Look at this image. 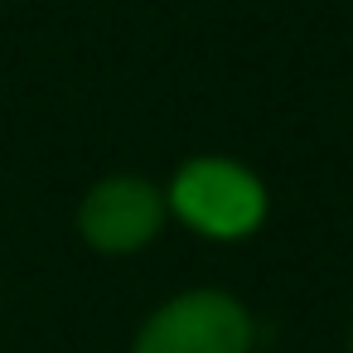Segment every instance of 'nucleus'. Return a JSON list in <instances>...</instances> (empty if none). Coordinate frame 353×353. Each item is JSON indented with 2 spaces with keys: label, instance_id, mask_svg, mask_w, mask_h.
I'll return each mask as SVG.
<instances>
[{
  "label": "nucleus",
  "instance_id": "f257e3e1",
  "mask_svg": "<svg viewBox=\"0 0 353 353\" xmlns=\"http://www.w3.org/2000/svg\"><path fill=\"white\" fill-rule=\"evenodd\" d=\"M170 208L194 232L232 242V237H247V232L261 228V218H266V189H261V179L252 170H242L232 160H218V155H203V160H189L174 174Z\"/></svg>",
  "mask_w": 353,
  "mask_h": 353
},
{
  "label": "nucleus",
  "instance_id": "f03ea898",
  "mask_svg": "<svg viewBox=\"0 0 353 353\" xmlns=\"http://www.w3.org/2000/svg\"><path fill=\"white\" fill-rule=\"evenodd\" d=\"M131 353H252V314L228 290H189L141 324Z\"/></svg>",
  "mask_w": 353,
  "mask_h": 353
},
{
  "label": "nucleus",
  "instance_id": "7ed1b4c3",
  "mask_svg": "<svg viewBox=\"0 0 353 353\" xmlns=\"http://www.w3.org/2000/svg\"><path fill=\"white\" fill-rule=\"evenodd\" d=\"M160 223H165V194L136 174L102 179L78 208V232L88 237V247L112 252V256L145 247L160 232Z\"/></svg>",
  "mask_w": 353,
  "mask_h": 353
},
{
  "label": "nucleus",
  "instance_id": "20e7f679",
  "mask_svg": "<svg viewBox=\"0 0 353 353\" xmlns=\"http://www.w3.org/2000/svg\"><path fill=\"white\" fill-rule=\"evenodd\" d=\"M348 348H353V339H348Z\"/></svg>",
  "mask_w": 353,
  "mask_h": 353
}]
</instances>
